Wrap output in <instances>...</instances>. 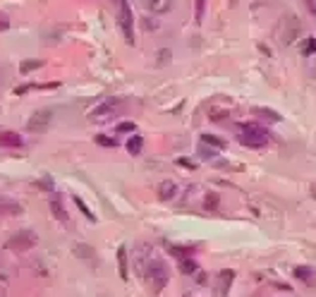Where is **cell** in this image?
<instances>
[{
	"mask_svg": "<svg viewBox=\"0 0 316 297\" xmlns=\"http://www.w3.org/2000/svg\"><path fill=\"white\" fill-rule=\"evenodd\" d=\"M240 144L242 146H249V149H261V146L268 144V130L261 125H256V122H244L240 127Z\"/></svg>",
	"mask_w": 316,
	"mask_h": 297,
	"instance_id": "6da1fadb",
	"label": "cell"
},
{
	"mask_svg": "<svg viewBox=\"0 0 316 297\" xmlns=\"http://www.w3.org/2000/svg\"><path fill=\"white\" fill-rule=\"evenodd\" d=\"M144 278H149L151 288H154V295H158V292L165 288V283H168V269H165V264H163L158 257H151V261H149V266H146V271H144Z\"/></svg>",
	"mask_w": 316,
	"mask_h": 297,
	"instance_id": "7a4b0ae2",
	"label": "cell"
},
{
	"mask_svg": "<svg viewBox=\"0 0 316 297\" xmlns=\"http://www.w3.org/2000/svg\"><path fill=\"white\" fill-rule=\"evenodd\" d=\"M118 24L122 29V36L129 46H134V17H132V8L127 0H120V10H118Z\"/></svg>",
	"mask_w": 316,
	"mask_h": 297,
	"instance_id": "3957f363",
	"label": "cell"
},
{
	"mask_svg": "<svg viewBox=\"0 0 316 297\" xmlns=\"http://www.w3.org/2000/svg\"><path fill=\"white\" fill-rule=\"evenodd\" d=\"M36 242H38L36 233L24 228V230H17V235H12L8 240V249L10 252H27V249H31Z\"/></svg>",
	"mask_w": 316,
	"mask_h": 297,
	"instance_id": "277c9868",
	"label": "cell"
},
{
	"mask_svg": "<svg viewBox=\"0 0 316 297\" xmlns=\"http://www.w3.org/2000/svg\"><path fill=\"white\" fill-rule=\"evenodd\" d=\"M51 120H53V110H51V108L36 110L34 115L29 117L27 130H29V132H46V130L51 127Z\"/></svg>",
	"mask_w": 316,
	"mask_h": 297,
	"instance_id": "5b68a950",
	"label": "cell"
},
{
	"mask_svg": "<svg viewBox=\"0 0 316 297\" xmlns=\"http://www.w3.org/2000/svg\"><path fill=\"white\" fill-rule=\"evenodd\" d=\"M120 106V101H106V103H101L96 108L89 113L91 120H106L108 115H115V108Z\"/></svg>",
	"mask_w": 316,
	"mask_h": 297,
	"instance_id": "8992f818",
	"label": "cell"
},
{
	"mask_svg": "<svg viewBox=\"0 0 316 297\" xmlns=\"http://www.w3.org/2000/svg\"><path fill=\"white\" fill-rule=\"evenodd\" d=\"M235 278V273L233 271H220L218 273V290H216V297H225L228 290H230V283Z\"/></svg>",
	"mask_w": 316,
	"mask_h": 297,
	"instance_id": "52a82bcc",
	"label": "cell"
},
{
	"mask_svg": "<svg viewBox=\"0 0 316 297\" xmlns=\"http://www.w3.org/2000/svg\"><path fill=\"white\" fill-rule=\"evenodd\" d=\"M0 146L17 149V146H22V137H19L17 132H12V130H5V132H0Z\"/></svg>",
	"mask_w": 316,
	"mask_h": 297,
	"instance_id": "ba28073f",
	"label": "cell"
},
{
	"mask_svg": "<svg viewBox=\"0 0 316 297\" xmlns=\"http://www.w3.org/2000/svg\"><path fill=\"white\" fill-rule=\"evenodd\" d=\"M142 5H144L149 12H156V15H163V12H168L172 8L170 0H142Z\"/></svg>",
	"mask_w": 316,
	"mask_h": 297,
	"instance_id": "9c48e42d",
	"label": "cell"
},
{
	"mask_svg": "<svg viewBox=\"0 0 316 297\" xmlns=\"http://www.w3.org/2000/svg\"><path fill=\"white\" fill-rule=\"evenodd\" d=\"M24 208H22V204H17V201H12V199H3L0 197V214H8V216H19Z\"/></svg>",
	"mask_w": 316,
	"mask_h": 297,
	"instance_id": "30bf717a",
	"label": "cell"
},
{
	"mask_svg": "<svg viewBox=\"0 0 316 297\" xmlns=\"http://www.w3.org/2000/svg\"><path fill=\"white\" fill-rule=\"evenodd\" d=\"M175 194H177V185L172 180H163L161 185H158V199L168 201V199H172Z\"/></svg>",
	"mask_w": 316,
	"mask_h": 297,
	"instance_id": "8fae6325",
	"label": "cell"
},
{
	"mask_svg": "<svg viewBox=\"0 0 316 297\" xmlns=\"http://www.w3.org/2000/svg\"><path fill=\"white\" fill-rule=\"evenodd\" d=\"M118 271H120V278H122V280L129 278V259H127V247H120V249H118Z\"/></svg>",
	"mask_w": 316,
	"mask_h": 297,
	"instance_id": "7c38bea8",
	"label": "cell"
},
{
	"mask_svg": "<svg viewBox=\"0 0 316 297\" xmlns=\"http://www.w3.org/2000/svg\"><path fill=\"white\" fill-rule=\"evenodd\" d=\"M142 146H144V139L139 135H132L127 139V151L132 153V156H139V153H142Z\"/></svg>",
	"mask_w": 316,
	"mask_h": 297,
	"instance_id": "4fadbf2b",
	"label": "cell"
},
{
	"mask_svg": "<svg viewBox=\"0 0 316 297\" xmlns=\"http://www.w3.org/2000/svg\"><path fill=\"white\" fill-rule=\"evenodd\" d=\"M74 257H79V259H94V247H89V244H74L72 247Z\"/></svg>",
	"mask_w": 316,
	"mask_h": 297,
	"instance_id": "5bb4252c",
	"label": "cell"
},
{
	"mask_svg": "<svg viewBox=\"0 0 316 297\" xmlns=\"http://www.w3.org/2000/svg\"><path fill=\"white\" fill-rule=\"evenodd\" d=\"M38 67H43V60H22L19 63V72L29 74V72H34V70H38Z\"/></svg>",
	"mask_w": 316,
	"mask_h": 297,
	"instance_id": "9a60e30c",
	"label": "cell"
},
{
	"mask_svg": "<svg viewBox=\"0 0 316 297\" xmlns=\"http://www.w3.org/2000/svg\"><path fill=\"white\" fill-rule=\"evenodd\" d=\"M94 142L99 146H106V149H115V146H118V139H115V137H108V135H96Z\"/></svg>",
	"mask_w": 316,
	"mask_h": 297,
	"instance_id": "2e32d148",
	"label": "cell"
},
{
	"mask_svg": "<svg viewBox=\"0 0 316 297\" xmlns=\"http://www.w3.org/2000/svg\"><path fill=\"white\" fill-rule=\"evenodd\" d=\"M254 115L266 117V120H271V122H280V113H276V110H271V108H254Z\"/></svg>",
	"mask_w": 316,
	"mask_h": 297,
	"instance_id": "e0dca14e",
	"label": "cell"
},
{
	"mask_svg": "<svg viewBox=\"0 0 316 297\" xmlns=\"http://www.w3.org/2000/svg\"><path fill=\"white\" fill-rule=\"evenodd\" d=\"M51 211H53V216L58 218V221H67V214H65V208H63V204H60V199H53L51 201Z\"/></svg>",
	"mask_w": 316,
	"mask_h": 297,
	"instance_id": "ac0fdd59",
	"label": "cell"
},
{
	"mask_svg": "<svg viewBox=\"0 0 316 297\" xmlns=\"http://www.w3.org/2000/svg\"><path fill=\"white\" fill-rule=\"evenodd\" d=\"M204 12H206V0H194V22L197 24L204 22Z\"/></svg>",
	"mask_w": 316,
	"mask_h": 297,
	"instance_id": "d6986e66",
	"label": "cell"
},
{
	"mask_svg": "<svg viewBox=\"0 0 316 297\" xmlns=\"http://www.w3.org/2000/svg\"><path fill=\"white\" fill-rule=\"evenodd\" d=\"M197 261H192L190 257H187V259H180V271L182 273H185V276H190V273H197Z\"/></svg>",
	"mask_w": 316,
	"mask_h": 297,
	"instance_id": "ffe728a7",
	"label": "cell"
},
{
	"mask_svg": "<svg viewBox=\"0 0 316 297\" xmlns=\"http://www.w3.org/2000/svg\"><path fill=\"white\" fill-rule=\"evenodd\" d=\"M201 142L208 144V146H213V149H225V142L218 139V137H213V135H201Z\"/></svg>",
	"mask_w": 316,
	"mask_h": 297,
	"instance_id": "44dd1931",
	"label": "cell"
},
{
	"mask_svg": "<svg viewBox=\"0 0 316 297\" xmlns=\"http://www.w3.org/2000/svg\"><path fill=\"white\" fill-rule=\"evenodd\" d=\"M192 252H194L192 247H182V244H172V247H170V254L180 257V259H187V257H190Z\"/></svg>",
	"mask_w": 316,
	"mask_h": 297,
	"instance_id": "7402d4cb",
	"label": "cell"
},
{
	"mask_svg": "<svg viewBox=\"0 0 316 297\" xmlns=\"http://www.w3.org/2000/svg\"><path fill=\"white\" fill-rule=\"evenodd\" d=\"M74 204H77V208H79V211H81V214H84L86 218H89V221H96L94 211H91V208L86 206V204H84V199H81V197H74Z\"/></svg>",
	"mask_w": 316,
	"mask_h": 297,
	"instance_id": "603a6c76",
	"label": "cell"
},
{
	"mask_svg": "<svg viewBox=\"0 0 316 297\" xmlns=\"http://www.w3.org/2000/svg\"><path fill=\"white\" fill-rule=\"evenodd\" d=\"M199 156H201V158H206V161H208V158H216V149L201 142V146H199Z\"/></svg>",
	"mask_w": 316,
	"mask_h": 297,
	"instance_id": "cb8c5ba5",
	"label": "cell"
},
{
	"mask_svg": "<svg viewBox=\"0 0 316 297\" xmlns=\"http://www.w3.org/2000/svg\"><path fill=\"white\" fill-rule=\"evenodd\" d=\"M295 276H297L299 280H311L314 271L309 269V266H297V269H295Z\"/></svg>",
	"mask_w": 316,
	"mask_h": 297,
	"instance_id": "d4e9b609",
	"label": "cell"
},
{
	"mask_svg": "<svg viewBox=\"0 0 316 297\" xmlns=\"http://www.w3.org/2000/svg\"><path fill=\"white\" fill-rule=\"evenodd\" d=\"M204 206H206V211H216L218 208V194L216 192H211L206 197V201H204Z\"/></svg>",
	"mask_w": 316,
	"mask_h": 297,
	"instance_id": "484cf974",
	"label": "cell"
},
{
	"mask_svg": "<svg viewBox=\"0 0 316 297\" xmlns=\"http://www.w3.org/2000/svg\"><path fill=\"white\" fill-rule=\"evenodd\" d=\"M115 130H118V132H134L137 125H134V122H129V120H125V122H120Z\"/></svg>",
	"mask_w": 316,
	"mask_h": 297,
	"instance_id": "4316f807",
	"label": "cell"
},
{
	"mask_svg": "<svg viewBox=\"0 0 316 297\" xmlns=\"http://www.w3.org/2000/svg\"><path fill=\"white\" fill-rule=\"evenodd\" d=\"M172 55H170V51L168 48H163V51H158V65H165L168 60H170Z\"/></svg>",
	"mask_w": 316,
	"mask_h": 297,
	"instance_id": "83f0119b",
	"label": "cell"
},
{
	"mask_svg": "<svg viewBox=\"0 0 316 297\" xmlns=\"http://www.w3.org/2000/svg\"><path fill=\"white\" fill-rule=\"evenodd\" d=\"M316 53V38H309L304 46V55H314Z\"/></svg>",
	"mask_w": 316,
	"mask_h": 297,
	"instance_id": "f1b7e54d",
	"label": "cell"
},
{
	"mask_svg": "<svg viewBox=\"0 0 316 297\" xmlns=\"http://www.w3.org/2000/svg\"><path fill=\"white\" fill-rule=\"evenodd\" d=\"M177 165H182V168H190V171H194V168H197V163L190 161V158H177Z\"/></svg>",
	"mask_w": 316,
	"mask_h": 297,
	"instance_id": "f546056e",
	"label": "cell"
},
{
	"mask_svg": "<svg viewBox=\"0 0 316 297\" xmlns=\"http://www.w3.org/2000/svg\"><path fill=\"white\" fill-rule=\"evenodd\" d=\"M5 29H10V19H8V15L0 12V31H5Z\"/></svg>",
	"mask_w": 316,
	"mask_h": 297,
	"instance_id": "4dcf8cb0",
	"label": "cell"
},
{
	"mask_svg": "<svg viewBox=\"0 0 316 297\" xmlns=\"http://www.w3.org/2000/svg\"><path fill=\"white\" fill-rule=\"evenodd\" d=\"M311 194L316 197V182H311Z\"/></svg>",
	"mask_w": 316,
	"mask_h": 297,
	"instance_id": "1f68e13d",
	"label": "cell"
}]
</instances>
